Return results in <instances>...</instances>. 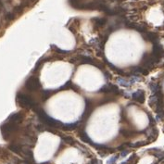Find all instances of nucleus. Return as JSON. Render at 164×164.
<instances>
[{
  "label": "nucleus",
  "instance_id": "nucleus-1",
  "mask_svg": "<svg viewBox=\"0 0 164 164\" xmlns=\"http://www.w3.org/2000/svg\"><path fill=\"white\" fill-rule=\"evenodd\" d=\"M35 112L37 113L38 118L42 122H43L45 125H47L49 127H52V128H61L63 123L60 122L59 121H57L55 119L51 118L50 116H48L45 112V110H43L42 108H35Z\"/></svg>",
  "mask_w": 164,
  "mask_h": 164
},
{
  "label": "nucleus",
  "instance_id": "nucleus-2",
  "mask_svg": "<svg viewBox=\"0 0 164 164\" xmlns=\"http://www.w3.org/2000/svg\"><path fill=\"white\" fill-rule=\"evenodd\" d=\"M16 101L18 105L21 106L23 108H32L35 110L37 108V104L32 97L26 94H23L22 92H19L16 96Z\"/></svg>",
  "mask_w": 164,
  "mask_h": 164
},
{
  "label": "nucleus",
  "instance_id": "nucleus-3",
  "mask_svg": "<svg viewBox=\"0 0 164 164\" xmlns=\"http://www.w3.org/2000/svg\"><path fill=\"white\" fill-rule=\"evenodd\" d=\"M1 133H2V136L4 139L8 140L17 130L19 129V124H15L12 122L6 121L5 123H3L0 127Z\"/></svg>",
  "mask_w": 164,
  "mask_h": 164
},
{
  "label": "nucleus",
  "instance_id": "nucleus-4",
  "mask_svg": "<svg viewBox=\"0 0 164 164\" xmlns=\"http://www.w3.org/2000/svg\"><path fill=\"white\" fill-rule=\"evenodd\" d=\"M25 88L30 92H35L41 88V83L38 77L34 75L30 76L24 83Z\"/></svg>",
  "mask_w": 164,
  "mask_h": 164
},
{
  "label": "nucleus",
  "instance_id": "nucleus-5",
  "mask_svg": "<svg viewBox=\"0 0 164 164\" xmlns=\"http://www.w3.org/2000/svg\"><path fill=\"white\" fill-rule=\"evenodd\" d=\"M98 92L99 93H107V94H115V95H119L121 93L117 86L114 85V84H111V83H108V84L104 85L103 87H101V89Z\"/></svg>",
  "mask_w": 164,
  "mask_h": 164
},
{
  "label": "nucleus",
  "instance_id": "nucleus-6",
  "mask_svg": "<svg viewBox=\"0 0 164 164\" xmlns=\"http://www.w3.org/2000/svg\"><path fill=\"white\" fill-rule=\"evenodd\" d=\"M153 50H152V56L155 58L156 59H158L159 61V59L163 56V48L162 46L159 45V43L156 42V43H153Z\"/></svg>",
  "mask_w": 164,
  "mask_h": 164
},
{
  "label": "nucleus",
  "instance_id": "nucleus-7",
  "mask_svg": "<svg viewBox=\"0 0 164 164\" xmlns=\"http://www.w3.org/2000/svg\"><path fill=\"white\" fill-rule=\"evenodd\" d=\"M23 118H24V116L22 112H16L11 114L8 118L7 121H9V122H12V123L15 124H20L23 121Z\"/></svg>",
  "mask_w": 164,
  "mask_h": 164
},
{
  "label": "nucleus",
  "instance_id": "nucleus-8",
  "mask_svg": "<svg viewBox=\"0 0 164 164\" xmlns=\"http://www.w3.org/2000/svg\"><path fill=\"white\" fill-rule=\"evenodd\" d=\"M93 112V107H92V104L90 102V100L85 98V108H84V112L83 114V117H82L81 121H84V120H88V118L90 117V115Z\"/></svg>",
  "mask_w": 164,
  "mask_h": 164
},
{
  "label": "nucleus",
  "instance_id": "nucleus-9",
  "mask_svg": "<svg viewBox=\"0 0 164 164\" xmlns=\"http://www.w3.org/2000/svg\"><path fill=\"white\" fill-rule=\"evenodd\" d=\"M132 98L136 102L140 103V104H143V103L145 102V92L143 91V90H137L136 92L135 93H133L132 95Z\"/></svg>",
  "mask_w": 164,
  "mask_h": 164
},
{
  "label": "nucleus",
  "instance_id": "nucleus-10",
  "mask_svg": "<svg viewBox=\"0 0 164 164\" xmlns=\"http://www.w3.org/2000/svg\"><path fill=\"white\" fill-rule=\"evenodd\" d=\"M143 38L145 39V41H148V42H152V43H156L158 42V34L155 33V32H147L145 33H143Z\"/></svg>",
  "mask_w": 164,
  "mask_h": 164
},
{
  "label": "nucleus",
  "instance_id": "nucleus-11",
  "mask_svg": "<svg viewBox=\"0 0 164 164\" xmlns=\"http://www.w3.org/2000/svg\"><path fill=\"white\" fill-rule=\"evenodd\" d=\"M149 70L145 69L143 67H133L132 68V74L133 75H137L139 76L140 74L142 75H148Z\"/></svg>",
  "mask_w": 164,
  "mask_h": 164
},
{
  "label": "nucleus",
  "instance_id": "nucleus-12",
  "mask_svg": "<svg viewBox=\"0 0 164 164\" xmlns=\"http://www.w3.org/2000/svg\"><path fill=\"white\" fill-rule=\"evenodd\" d=\"M106 23H107V20L105 18H95V19H93L94 29H98V28L103 27Z\"/></svg>",
  "mask_w": 164,
  "mask_h": 164
},
{
  "label": "nucleus",
  "instance_id": "nucleus-13",
  "mask_svg": "<svg viewBox=\"0 0 164 164\" xmlns=\"http://www.w3.org/2000/svg\"><path fill=\"white\" fill-rule=\"evenodd\" d=\"M78 136L79 138L84 143H88V144H91L92 143V140L91 138L88 136V135L85 133L84 130H79L78 131Z\"/></svg>",
  "mask_w": 164,
  "mask_h": 164
},
{
  "label": "nucleus",
  "instance_id": "nucleus-14",
  "mask_svg": "<svg viewBox=\"0 0 164 164\" xmlns=\"http://www.w3.org/2000/svg\"><path fill=\"white\" fill-rule=\"evenodd\" d=\"M116 81H117V83H118L120 85L122 86V87H125V88H129V87L132 86V84H131L129 80L126 78H124V77H118V78L116 79Z\"/></svg>",
  "mask_w": 164,
  "mask_h": 164
},
{
  "label": "nucleus",
  "instance_id": "nucleus-15",
  "mask_svg": "<svg viewBox=\"0 0 164 164\" xmlns=\"http://www.w3.org/2000/svg\"><path fill=\"white\" fill-rule=\"evenodd\" d=\"M79 122H74V123H69V124H63L61 127L62 130L64 131H72L78 128Z\"/></svg>",
  "mask_w": 164,
  "mask_h": 164
},
{
  "label": "nucleus",
  "instance_id": "nucleus-16",
  "mask_svg": "<svg viewBox=\"0 0 164 164\" xmlns=\"http://www.w3.org/2000/svg\"><path fill=\"white\" fill-rule=\"evenodd\" d=\"M148 86H149L150 91L152 92L153 94H155V93H157V92H159V90H161L160 85H159L158 83H155V82H151V83H149Z\"/></svg>",
  "mask_w": 164,
  "mask_h": 164
},
{
  "label": "nucleus",
  "instance_id": "nucleus-17",
  "mask_svg": "<svg viewBox=\"0 0 164 164\" xmlns=\"http://www.w3.org/2000/svg\"><path fill=\"white\" fill-rule=\"evenodd\" d=\"M120 133H121V135H122L124 137H133V136H135V134H136V133L134 132V131H131V130H129V129H124V128L120 130Z\"/></svg>",
  "mask_w": 164,
  "mask_h": 164
},
{
  "label": "nucleus",
  "instance_id": "nucleus-18",
  "mask_svg": "<svg viewBox=\"0 0 164 164\" xmlns=\"http://www.w3.org/2000/svg\"><path fill=\"white\" fill-rule=\"evenodd\" d=\"M77 147L79 148V150L81 151V152H82L83 154H84V156H86V157H91V153H90V151H89L86 148H84L83 145H80V144H77Z\"/></svg>",
  "mask_w": 164,
  "mask_h": 164
},
{
  "label": "nucleus",
  "instance_id": "nucleus-19",
  "mask_svg": "<svg viewBox=\"0 0 164 164\" xmlns=\"http://www.w3.org/2000/svg\"><path fill=\"white\" fill-rule=\"evenodd\" d=\"M61 139L62 141H64L65 143H67V144H69L70 145H73L76 144V142L74 141V139L71 136H62Z\"/></svg>",
  "mask_w": 164,
  "mask_h": 164
},
{
  "label": "nucleus",
  "instance_id": "nucleus-20",
  "mask_svg": "<svg viewBox=\"0 0 164 164\" xmlns=\"http://www.w3.org/2000/svg\"><path fill=\"white\" fill-rule=\"evenodd\" d=\"M149 142H144V141H139L136 143H129V148H139V147H143V145H148Z\"/></svg>",
  "mask_w": 164,
  "mask_h": 164
},
{
  "label": "nucleus",
  "instance_id": "nucleus-21",
  "mask_svg": "<svg viewBox=\"0 0 164 164\" xmlns=\"http://www.w3.org/2000/svg\"><path fill=\"white\" fill-rule=\"evenodd\" d=\"M108 66H110V69H111V70H113L114 71H116L118 74H120V75H124V72H123V70H121V69L117 68L115 65H113L112 63H110V62H108Z\"/></svg>",
  "mask_w": 164,
  "mask_h": 164
},
{
  "label": "nucleus",
  "instance_id": "nucleus-22",
  "mask_svg": "<svg viewBox=\"0 0 164 164\" xmlns=\"http://www.w3.org/2000/svg\"><path fill=\"white\" fill-rule=\"evenodd\" d=\"M51 48L54 49L55 51H56L57 53H59V54L67 55V54H70V51H66V50H63V49H60L59 47H58V46H54V45H51Z\"/></svg>",
  "mask_w": 164,
  "mask_h": 164
},
{
  "label": "nucleus",
  "instance_id": "nucleus-23",
  "mask_svg": "<svg viewBox=\"0 0 164 164\" xmlns=\"http://www.w3.org/2000/svg\"><path fill=\"white\" fill-rule=\"evenodd\" d=\"M56 93V91H52V90H44L43 91V99L44 100H46L47 98L51 97L52 94Z\"/></svg>",
  "mask_w": 164,
  "mask_h": 164
},
{
  "label": "nucleus",
  "instance_id": "nucleus-24",
  "mask_svg": "<svg viewBox=\"0 0 164 164\" xmlns=\"http://www.w3.org/2000/svg\"><path fill=\"white\" fill-rule=\"evenodd\" d=\"M141 80H142V78H141L140 76H137V75H133L132 77L129 79L131 84H134V83H137V82H140Z\"/></svg>",
  "mask_w": 164,
  "mask_h": 164
},
{
  "label": "nucleus",
  "instance_id": "nucleus-25",
  "mask_svg": "<svg viewBox=\"0 0 164 164\" xmlns=\"http://www.w3.org/2000/svg\"><path fill=\"white\" fill-rule=\"evenodd\" d=\"M119 159V156H114V157H111L110 159L108 160L107 164H115L116 161H117V159Z\"/></svg>",
  "mask_w": 164,
  "mask_h": 164
},
{
  "label": "nucleus",
  "instance_id": "nucleus-26",
  "mask_svg": "<svg viewBox=\"0 0 164 164\" xmlns=\"http://www.w3.org/2000/svg\"><path fill=\"white\" fill-rule=\"evenodd\" d=\"M148 118H149V124H150V127H154L156 125V121L154 120V118L150 114H148Z\"/></svg>",
  "mask_w": 164,
  "mask_h": 164
},
{
  "label": "nucleus",
  "instance_id": "nucleus-27",
  "mask_svg": "<svg viewBox=\"0 0 164 164\" xmlns=\"http://www.w3.org/2000/svg\"><path fill=\"white\" fill-rule=\"evenodd\" d=\"M89 164H102V162H101V160H98L97 159H92Z\"/></svg>",
  "mask_w": 164,
  "mask_h": 164
},
{
  "label": "nucleus",
  "instance_id": "nucleus-28",
  "mask_svg": "<svg viewBox=\"0 0 164 164\" xmlns=\"http://www.w3.org/2000/svg\"><path fill=\"white\" fill-rule=\"evenodd\" d=\"M129 154V150H127V149H123V150H121V157L124 158V157H126L127 155Z\"/></svg>",
  "mask_w": 164,
  "mask_h": 164
},
{
  "label": "nucleus",
  "instance_id": "nucleus-29",
  "mask_svg": "<svg viewBox=\"0 0 164 164\" xmlns=\"http://www.w3.org/2000/svg\"><path fill=\"white\" fill-rule=\"evenodd\" d=\"M104 75H105V77H106L107 79H108V80H110V79L111 78V75H110V74L108 72H105V74H104Z\"/></svg>",
  "mask_w": 164,
  "mask_h": 164
},
{
  "label": "nucleus",
  "instance_id": "nucleus-30",
  "mask_svg": "<svg viewBox=\"0 0 164 164\" xmlns=\"http://www.w3.org/2000/svg\"><path fill=\"white\" fill-rule=\"evenodd\" d=\"M3 2H4V4H8V3H9V1H10V0H2Z\"/></svg>",
  "mask_w": 164,
  "mask_h": 164
},
{
  "label": "nucleus",
  "instance_id": "nucleus-31",
  "mask_svg": "<svg viewBox=\"0 0 164 164\" xmlns=\"http://www.w3.org/2000/svg\"><path fill=\"white\" fill-rule=\"evenodd\" d=\"M49 163H50V162L47 161V162H43V163H42V164H49Z\"/></svg>",
  "mask_w": 164,
  "mask_h": 164
},
{
  "label": "nucleus",
  "instance_id": "nucleus-32",
  "mask_svg": "<svg viewBox=\"0 0 164 164\" xmlns=\"http://www.w3.org/2000/svg\"><path fill=\"white\" fill-rule=\"evenodd\" d=\"M121 164H128V163H127V161H123V162H121Z\"/></svg>",
  "mask_w": 164,
  "mask_h": 164
},
{
  "label": "nucleus",
  "instance_id": "nucleus-33",
  "mask_svg": "<svg viewBox=\"0 0 164 164\" xmlns=\"http://www.w3.org/2000/svg\"><path fill=\"white\" fill-rule=\"evenodd\" d=\"M154 164H159V162H155Z\"/></svg>",
  "mask_w": 164,
  "mask_h": 164
}]
</instances>
